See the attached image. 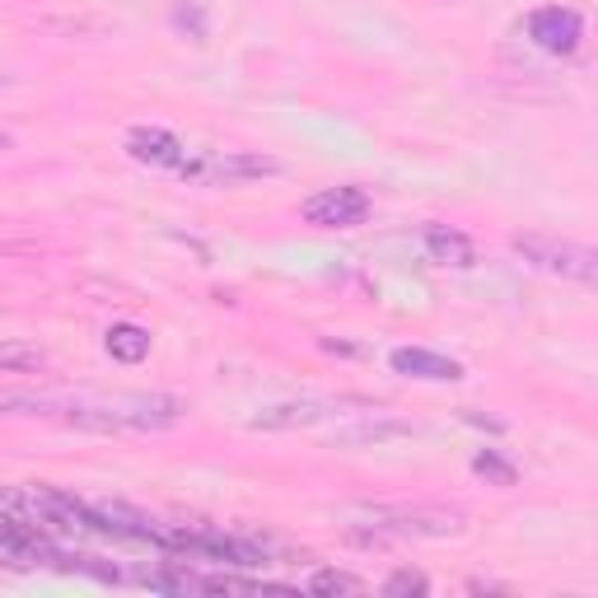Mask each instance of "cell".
Listing matches in <instances>:
<instances>
[{
  "mask_svg": "<svg viewBox=\"0 0 598 598\" xmlns=\"http://www.w3.org/2000/svg\"><path fill=\"white\" fill-rule=\"evenodd\" d=\"M173 29H179L183 38H192V42H206V14H202V6H192V0H179L173 6Z\"/></svg>",
  "mask_w": 598,
  "mask_h": 598,
  "instance_id": "obj_14",
  "label": "cell"
},
{
  "mask_svg": "<svg viewBox=\"0 0 598 598\" xmlns=\"http://www.w3.org/2000/svg\"><path fill=\"white\" fill-rule=\"evenodd\" d=\"M103 346H108V356L122 361V365H141L150 356V332L136 327V323H113L103 332Z\"/></svg>",
  "mask_w": 598,
  "mask_h": 598,
  "instance_id": "obj_11",
  "label": "cell"
},
{
  "mask_svg": "<svg viewBox=\"0 0 598 598\" xmlns=\"http://www.w3.org/2000/svg\"><path fill=\"white\" fill-rule=\"evenodd\" d=\"M0 150H10V136H6V131H0Z\"/></svg>",
  "mask_w": 598,
  "mask_h": 598,
  "instance_id": "obj_17",
  "label": "cell"
},
{
  "mask_svg": "<svg viewBox=\"0 0 598 598\" xmlns=\"http://www.w3.org/2000/svg\"><path fill=\"white\" fill-rule=\"evenodd\" d=\"M179 173L192 183H206V187H239V183L276 179L281 160H272V154H253V150H211V154H196V160H183Z\"/></svg>",
  "mask_w": 598,
  "mask_h": 598,
  "instance_id": "obj_3",
  "label": "cell"
},
{
  "mask_svg": "<svg viewBox=\"0 0 598 598\" xmlns=\"http://www.w3.org/2000/svg\"><path fill=\"white\" fill-rule=\"evenodd\" d=\"M48 365V356L33 346V342H0V369H10V374H33Z\"/></svg>",
  "mask_w": 598,
  "mask_h": 598,
  "instance_id": "obj_12",
  "label": "cell"
},
{
  "mask_svg": "<svg viewBox=\"0 0 598 598\" xmlns=\"http://www.w3.org/2000/svg\"><path fill=\"white\" fill-rule=\"evenodd\" d=\"M416 435V420L407 416H393V412H361L332 426L327 439L337 449H384V445H397V439H412Z\"/></svg>",
  "mask_w": 598,
  "mask_h": 598,
  "instance_id": "obj_4",
  "label": "cell"
},
{
  "mask_svg": "<svg viewBox=\"0 0 598 598\" xmlns=\"http://www.w3.org/2000/svg\"><path fill=\"white\" fill-rule=\"evenodd\" d=\"M65 420L80 430H169L183 420V403L169 393H108V397H75L61 403Z\"/></svg>",
  "mask_w": 598,
  "mask_h": 598,
  "instance_id": "obj_1",
  "label": "cell"
},
{
  "mask_svg": "<svg viewBox=\"0 0 598 598\" xmlns=\"http://www.w3.org/2000/svg\"><path fill=\"white\" fill-rule=\"evenodd\" d=\"M473 473L477 477H486V482H496V486H515V463H505L496 449H482L477 458H473Z\"/></svg>",
  "mask_w": 598,
  "mask_h": 598,
  "instance_id": "obj_13",
  "label": "cell"
},
{
  "mask_svg": "<svg viewBox=\"0 0 598 598\" xmlns=\"http://www.w3.org/2000/svg\"><path fill=\"white\" fill-rule=\"evenodd\" d=\"M300 215L318 230H356L369 215V196L361 187H323L300 206Z\"/></svg>",
  "mask_w": 598,
  "mask_h": 598,
  "instance_id": "obj_5",
  "label": "cell"
},
{
  "mask_svg": "<svg viewBox=\"0 0 598 598\" xmlns=\"http://www.w3.org/2000/svg\"><path fill=\"white\" fill-rule=\"evenodd\" d=\"M528 42H538L543 52L551 57H570L575 48H580V38H585V19L566 10V6H543L528 14V24H524Z\"/></svg>",
  "mask_w": 598,
  "mask_h": 598,
  "instance_id": "obj_6",
  "label": "cell"
},
{
  "mask_svg": "<svg viewBox=\"0 0 598 598\" xmlns=\"http://www.w3.org/2000/svg\"><path fill=\"white\" fill-rule=\"evenodd\" d=\"M384 594H430V580L426 575H416V570H397L384 580Z\"/></svg>",
  "mask_w": 598,
  "mask_h": 598,
  "instance_id": "obj_16",
  "label": "cell"
},
{
  "mask_svg": "<svg viewBox=\"0 0 598 598\" xmlns=\"http://www.w3.org/2000/svg\"><path fill=\"white\" fill-rule=\"evenodd\" d=\"M308 589L314 594H361L365 585L356 580V575H346V570H314L308 575Z\"/></svg>",
  "mask_w": 598,
  "mask_h": 598,
  "instance_id": "obj_15",
  "label": "cell"
},
{
  "mask_svg": "<svg viewBox=\"0 0 598 598\" xmlns=\"http://www.w3.org/2000/svg\"><path fill=\"white\" fill-rule=\"evenodd\" d=\"M126 154L131 160H141V164H154V169H179L187 160L183 141L173 136V131H164V126H136L126 136Z\"/></svg>",
  "mask_w": 598,
  "mask_h": 598,
  "instance_id": "obj_9",
  "label": "cell"
},
{
  "mask_svg": "<svg viewBox=\"0 0 598 598\" xmlns=\"http://www.w3.org/2000/svg\"><path fill=\"white\" fill-rule=\"evenodd\" d=\"M420 243H426L430 262H439V267H454V272L477 267V249H473V239L463 234V230H454V225H426Z\"/></svg>",
  "mask_w": 598,
  "mask_h": 598,
  "instance_id": "obj_10",
  "label": "cell"
},
{
  "mask_svg": "<svg viewBox=\"0 0 598 598\" xmlns=\"http://www.w3.org/2000/svg\"><path fill=\"white\" fill-rule=\"evenodd\" d=\"M388 365L397 374H407V379H430V384H454L463 379V365L449 361V356H439V351H426V346H397Z\"/></svg>",
  "mask_w": 598,
  "mask_h": 598,
  "instance_id": "obj_8",
  "label": "cell"
},
{
  "mask_svg": "<svg viewBox=\"0 0 598 598\" xmlns=\"http://www.w3.org/2000/svg\"><path fill=\"white\" fill-rule=\"evenodd\" d=\"M332 412H337L332 397H285V403L262 407L249 426L253 430H300V426H318V420H327Z\"/></svg>",
  "mask_w": 598,
  "mask_h": 598,
  "instance_id": "obj_7",
  "label": "cell"
},
{
  "mask_svg": "<svg viewBox=\"0 0 598 598\" xmlns=\"http://www.w3.org/2000/svg\"><path fill=\"white\" fill-rule=\"evenodd\" d=\"M515 253L528 262V267H538L547 276H561V281H575V285H594L598 281V253L585 249V243H575V239L519 234Z\"/></svg>",
  "mask_w": 598,
  "mask_h": 598,
  "instance_id": "obj_2",
  "label": "cell"
}]
</instances>
